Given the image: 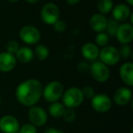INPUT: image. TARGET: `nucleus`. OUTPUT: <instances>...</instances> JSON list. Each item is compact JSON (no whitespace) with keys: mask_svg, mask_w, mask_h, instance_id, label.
<instances>
[{"mask_svg":"<svg viewBox=\"0 0 133 133\" xmlns=\"http://www.w3.org/2000/svg\"><path fill=\"white\" fill-rule=\"evenodd\" d=\"M43 86L37 79H28L18 85L16 89L17 101L26 107H33L42 96Z\"/></svg>","mask_w":133,"mask_h":133,"instance_id":"1","label":"nucleus"},{"mask_svg":"<svg viewBox=\"0 0 133 133\" xmlns=\"http://www.w3.org/2000/svg\"><path fill=\"white\" fill-rule=\"evenodd\" d=\"M62 101L65 108L76 109L79 107L84 101V97L80 89L77 87H72L64 91L62 95Z\"/></svg>","mask_w":133,"mask_h":133,"instance_id":"2","label":"nucleus"},{"mask_svg":"<svg viewBox=\"0 0 133 133\" xmlns=\"http://www.w3.org/2000/svg\"><path fill=\"white\" fill-rule=\"evenodd\" d=\"M64 93L63 85L58 81H51L43 89L42 96L45 100L49 103L58 101Z\"/></svg>","mask_w":133,"mask_h":133,"instance_id":"3","label":"nucleus"},{"mask_svg":"<svg viewBox=\"0 0 133 133\" xmlns=\"http://www.w3.org/2000/svg\"><path fill=\"white\" fill-rule=\"evenodd\" d=\"M60 17V10L54 3L44 5L41 9V19L46 25H54Z\"/></svg>","mask_w":133,"mask_h":133,"instance_id":"4","label":"nucleus"},{"mask_svg":"<svg viewBox=\"0 0 133 133\" xmlns=\"http://www.w3.org/2000/svg\"><path fill=\"white\" fill-rule=\"evenodd\" d=\"M91 77L97 82H106L109 78V69L107 65L102 63L101 61H95L89 66Z\"/></svg>","mask_w":133,"mask_h":133,"instance_id":"5","label":"nucleus"},{"mask_svg":"<svg viewBox=\"0 0 133 133\" xmlns=\"http://www.w3.org/2000/svg\"><path fill=\"white\" fill-rule=\"evenodd\" d=\"M98 57L100 61L107 66H114L120 59L118 48L113 46H106L102 48V49L99 50Z\"/></svg>","mask_w":133,"mask_h":133,"instance_id":"6","label":"nucleus"},{"mask_svg":"<svg viewBox=\"0 0 133 133\" xmlns=\"http://www.w3.org/2000/svg\"><path fill=\"white\" fill-rule=\"evenodd\" d=\"M19 37L28 45H36L40 40L41 34L39 30L34 26H25L19 31Z\"/></svg>","mask_w":133,"mask_h":133,"instance_id":"7","label":"nucleus"},{"mask_svg":"<svg viewBox=\"0 0 133 133\" xmlns=\"http://www.w3.org/2000/svg\"><path fill=\"white\" fill-rule=\"evenodd\" d=\"M28 117L30 123L35 127L44 126L48 121V114H46V110L43 108L37 107V106L30 107L28 113Z\"/></svg>","mask_w":133,"mask_h":133,"instance_id":"8","label":"nucleus"},{"mask_svg":"<svg viewBox=\"0 0 133 133\" xmlns=\"http://www.w3.org/2000/svg\"><path fill=\"white\" fill-rule=\"evenodd\" d=\"M93 109L98 113H106L111 109L112 102L109 96L105 94H97L91 98Z\"/></svg>","mask_w":133,"mask_h":133,"instance_id":"9","label":"nucleus"},{"mask_svg":"<svg viewBox=\"0 0 133 133\" xmlns=\"http://www.w3.org/2000/svg\"><path fill=\"white\" fill-rule=\"evenodd\" d=\"M116 37L122 45H129L133 39V26L129 23L119 25L116 32Z\"/></svg>","mask_w":133,"mask_h":133,"instance_id":"10","label":"nucleus"},{"mask_svg":"<svg viewBox=\"0 0 133 133\" xmlns=\"http://www.w3.org/2000/svg\"><path fill=\"white\" fill-rule=\"evenodd\" d=\"M19 128L18 120L14 116L6 115L0 118V130L3 133H17Z\"/></svg>","mask_w":133,"mask_h":133,"instance_id":"11","label":"nucleus"},{"mask_svg":"<svg viewBox=\"0 0 133 133\" xmlns=\"http://www.w3.org/2000/svg\"><path fill=\"white\" fill-rule=\"evenodd\" d=\"M17 65V58L15 55L8 52L0 53V71L1 72H9L15 69Z\"/></svg>","mask_w":133,"mask_h":133,"instance_id":"12","label":"nucleus"},{"mask_svg":"<svg viewBox=\"0 0 133 133\" xmlns=\"http://www.w3.org/2000/svg\"><path fill=\"white\" fill-rule=\"evenodd\" d=\"M132 98V93L129 88L121 87L118 89L114 93L113 99L117 105L119 106H125L131 100Z\"/></svg>","mask_w":133,"mask_h":133,"instance_id":"13","label":"nucleus"},{"mask_svg":"<svg viewBox=\"0 0 133 133\" xmlns=\"http://www.w3.org/2000/svg\"><path fill=\"white\" fill-rule=\"evenodd\" d=\"M108 23V18L102 14H94L90 17L89 20V26L93 31L97 33H101L104 32L106 29Z\"/></svg>","mask_w":133,"mask_h":133,"instance_id":"14","label":"nucleus"},{"mask_svg":"<svg viewBox=\"0 0 133 133\" xmlns=\"http://www.w3.org/2000/svg\"><path fill=\"white\" fill-rule=\"evenodd\" d=\"M112 17L118 22H123L129 18L131 12L129 6L125 4H118L117 6H113L112 8Z\"/></svg>","mask_w":133,"mask_h":133,"instance_id":"15","label":"nucleus"},{"mask_svg":"<svg viewBox=\"0 0 133 133\" xmlns=\"http://www.w3.org/2000/svg\"><path fill=\"white\" fill-rule=\"evenodd\" d=\"M119 76L122 81L131 87L133 85V64L131 62H126L121 65L119 69Z\"/></svg>","mask_w":133,"mask_h":133,"instance_id":"16","label":"nucleus"},{"mask_svg":"<svg viewBox=\"0 0 133 133\" xmlns=\"http://www.w3.org/2000/svg\"><path fill=\"white\" fill-rule=\"evenodd\" d=\"M81 54L87 60H95L98 57L99 49L95 43L88 42L82 46Z\"/></svg>","mask_w":133,"mask_h":133,"instance_id":"17","label":"nucleus"},{"mask_svg":"<svg viewBox=\"0 0 133 133\" xmlns=\"http://www.w3.org/2000/svg\"><path fill=\"white\" fill-rule=\"evenodd\" d=\"M16 58L20 61L21 63H29L34 58L33 50L28 46L19 48V49L16 53Z\"/></svg>","mask_w":133,"mask_h":133,"instance_id":"18","label":"nucleus"},{"mask_svg":"<svg viewBox=\"0 0 133 133\" xmlns=\"http://www.w3.org/2000/svg\"><path fill=\"white\" fill-rule=\"evenodd\" d=\"M65 109H66L65 106L60 102H53L48 107V113L53 118H59L62 117Z\"/></svg>","mask_w":133,"mask_h":133,"instance_id":"19","label":"nucleus"},{"mask_svg":"<svg viewBox=\"0 0 133 133\" xmlns=\"http://www.w3.org/2000/svg\"><path fill=\"white\" fill-rule=\"evenodd\" d=\"M97 8H98L100 14L105 16L106 14H109L112 10L113 8L112 0H98Z\"/></svg>","mask_w":133,"mask_h":133,"instance_id":"20","label":"nucleus"},{"mask_svg":"<svg viewBox=\"0 0 133 133\" xmlns=\"http://www.w3.org/2000/svg\"><path fill=\"white\" fill-rule=\"evenodd\" d=\"M33 53H34V57H37L38 60L43 61V60H46L48 57V56H49V50H48V48L46 46L39 44L36 46Z\"/></svg>","mask_w":133,"mask_h":133,"instance_id":"21","label":"nucleus"},{"mask_svg":"<svg viewBox=\"0 0 133 133\" xmlns=\"http://www.w3.org/2000/svg\"><path fill=\"white\" fill-rule=\"evenodd\" d=\"M118 26H119L118 22L115 20V19H113V18L108 19L105 33L107 34L109 37H114V36L116 35V32H117V30H118Z\"/></svg>","mask_w":133,"mask_h":133,"instance_id":"22","label":"nucleus"},{"mask_svg":"<svg viewBox=\"0 0 133 133\" xmlns=\"http://www.w3.org/2000/svg\"><path fill=\"white\" fill-rule=\"evenodd\" d=\"M109 41V37L105 33V32H101V33H98V35L95 37V42L98 46H108V43Z\"/></svg>","mask_w":133,"mask_h":133,"instance_id":"23","label":"nucleus"},{"mask_svg":"<svg viewBox=\"0 0 133 133\" xmlns=\"http://www.w3.org/2000/svg\"><path fill=\"white\" fill-rule=\"evenodd\" d=\"M76 111L74 110V109H69V108H66L64 110V113H63L62 117L64 118V120L66 122H69V123H71L75 120L76 118Z\"/></svg>","mask_w":133,"mask_h":133,"instance_id":"24","label":"nucleus"},{"mask_svg":"<svg viewBox=\"0 0 133 133\" xmlns=\"http://www.w3.org/2000/svg\"><path fill=\"white\" fill-rule=\"evenodd\" d=\"M119 57L123 59H127L130 57L131 55V48L129 45H121L119 49H118Z\"/></svg>","mask_w":133,"mask_h":133,"instance_id":"25","label":"nucleus"},{"mask_svg":"<svg viewBox=\"0 0 133 133\" xmlns=\"http://www.w3.org/2000/svg\"><path fill=\"white\" fill-rule=\"evenodd\" d=\"M6 49L8 53H10V54H12V55H14V54L17 53V50L19 49V45L16 40H10L6 43Z\"/></svg>","mask_w":133,"mask_h":133,"instance_id":"26","label":"nucleus"},{"mask_svg":"<svg viewBox=\"0 0 133 133\" xmlns=\"http://www.w3.org/2000/svg\"><path fill=\"white\" fill-rule=\"evenodd\" d=\"M81 91H82V94H83L84 98H90L91 99V98L96 95L95 89H93L91 86H85V87L81 89Z\"/></svg>","mask_w":133,"mask_h":133,"instance_id":"27","label":"nucleus"},{"mask_svg":"<svg viewBox=\"0 0 133 133\" xmlns=\"http://www.w3.org/2000/svg\"><path fill=\"white\" fill-rule=\"evenodd\" d=\"M18 133H37V127L32 125L31 123H28L19 128Z\"/></svg>","mask_w":133,"mask_h":133,"instance_id":"28","label":"nucleus"},{"mask_svg":"<svg viewBox=\"0 0 133 133\" xmlns=\"http://www.w3.org/2000/svg\"><path fill=\"white\" fill-rule=\"evenodd\" d=\"M54 26V29L57 32H63L66 30V24L64 20H61V19H58L55 24L53 25Z\"/></svg>","mask_w":133,"mask_h":133,"instance_id":"29","label":"nucleus"},{"mask_svg":"<svg viewBox=\"0 0 133 133\" xmlns=\"http://www.w3.org/2000/svg\"><path fill=\"white\" fill-rule=\"evenodd\" d=\"M78 69L80 72H86V71H88L89 69V66L87 62H85V61H81V62L78 63Z\"/></svg>","mask_w":133,"mask_h":133,"instance_id":"30","label":"nucleus"},{"mask_svg":"<svg viewBox=\"0 0 133 133\" xmlns=\"http://www.w3.org/2000/svg\"><path fill=\"white\" fill-rule=\"evenodd\" d=\"M44 133H64L60 129H55V128H48L44 131Z\"/></svg>","mask_w":133,"mask_h":133,"instance_id":"31","label":"nucleus"},{"mask_svg":"<svg viewBox=\"0 0 133 133\" xmlns=\"http://www.w3.org/2000/svg\"><path fill=\"white\" fill-rule=\"evenodd\" d=\"M66 3H68V4L73 6V5H77V4H78L80 0H66Z\"/></svg>","mask_w":133,"mask_h":133,"instance_id":"32","label":"nucleus"},{"mask_svg":"<svg viewBox=\"0 0 133 133\" xmlns=\"http://www.w3.org/2000/svg\"><path fill=\"white\" fill-rule=\"evenodd\" d=\"M26 1L29 4H36L37 2H38L39 0H26Z\"/></svg>","mask_w":133,"mask_h":133,"instance_id":"33","label":"nucleus"},{"mask_svg":"<svg viewBox=\"0 0 133 133\" xmlns=\"http://www.w3.org/2000/svg\"><path fill=\"white\" fill-rule=\"evenodd\" d=\"M127 3L129 4V6H132L133 5V0H126Z\"/></svg>","mask_w":133,"mask_h":133,"instance_id":"34","label":"nucleus"},{"mask_svg":"<svg viewBox=\"0 0 133 133\" xmlns=\"http://www.w3.org/2000/svg\"><path fill=\"white\" fill-rule=\"evenodd\" d=\"M9 2H13V3H15V2H18L19 0H8Z\"/></svg>","mask_w":133,"mask_h":133,"instance_id":"35","label":"nucleus"},{"mask_svg":"<svg viewBox=\"0 0 133 133\" xmlns=\"http://www.w3.org/2000/svg\"><path fill=\"white\" fill-rule=\"evenodd\" d=\"M0 106H1V99H0Z\"/></svg>","mask_w":133,"mask_h":133,"instance_id":"36","label":"nucleus"}]
</instances>
